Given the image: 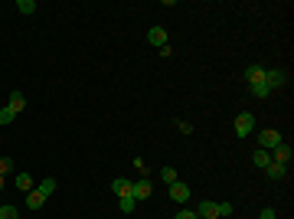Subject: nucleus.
<instances>
[{"mask_svg":"<svg viewBox=\"0 0 294 219\" xmlns=\"http://www.w3.org/2000/svg\"><path fill=\"white\" fill-rule=\"evenodd\" d=\"M265 85L275 92V89H284L288 85V72L284 69H265Z\"/></svg>","mask_w":294,"mask_h":219,"instance_id":"1","label":"nucleus"},{"mask_svg":"<svg viewBox=\"0 0 294 219\" xmlns=\"http://www.w3.org/2000/svg\"><path fill=\"white\" fill-rule=\"evenodd\" d=\"M252 131H255V115H248V111L236 115V137H248Z\"/></svg>","mask_w":294,"mask_h":219,"instance_id":"2","label":"nucleus"},{"mask_svg":"<svg viewBox=\"0 0 294 219\" xmlns=\"http://www.w3.org/2000/svg\"><path fill=\"white\" fill-rule=\"evenodd\" d=\"M150 193H154V187H150L147 177H141L138 183H131V196H134L138 203H141V200H150Z\"/></svg>","mask_w":294,"mask_h":219,"instance_id":"3","label":"nucleus"},{"mask_svg":"<svg viewBox=\"0 0 294 219\" xmlns=\"http://www.w3.org/2000/svg\"><path fill=\"white\" fill-rule=\"evenodd\" d=\"M268 154H271V161H275V164H284V167H288L291 157H294V151H291V144H288V141H281V144L275 147V151H268Z\"/></svg>","mask_w":294,"mask_h":219,"instance_id":"4","label":"nucleus"},{"mask_svg":"<svg viewBox=\"0 0 294 219\" xmlns=\"http://www.w3.org/2000/svg\"><path fill=\"white\" fill-rule=\"evenodd\" d=\"M258 141H262V144H258L262 151H275V147H278V144L284 141V137H281L275 128H268V131H262V137H258Z\"/></svg>","mask_w":294,"mask_h":219,"instance_id":"5","label":"nucleus"},{"mask_svg":"<svg viewBox=\"0 0 294 219\" xmlns=\"http://www.w3.org/2000/svg\"><path fill=\"white\" fill-rule=\"evenodd\" d=\"M170 200H173V203H186V200H190V187H186L183 180L170 183Z\"/></svg>","mask_w":294,"mask_h":219,"instance_id":"6","label":"nucleus"},{"mask_svg":"<svg viewBox=\"0 0 294 219\" xmlns=\"http://www.w3.org/2000/svg\"><path fill=\"white\" fill-rule=\"evenodd\" d=\"M7 108H13L16 115H23V111H26V95L20 89H10V102H7Z\"/></svg>","mask_w":294,"mask_h":219,"instance_id":"7","label":"nucleus"},{"mask_svg":"<svg viewBox=\"0 0 294 219\" xmlns=\"http://www.w3.org/2000/svg\"><path fill=\"white\" fill-rule=\"evenodd\" d=\"M147 43H150V46H167V30H164V26H150V30H147Z\"/></svg>","mask_w":294,"mask_h":219,"instance_id":"8","label":"nucleus"},{"mask_svg":"<svg viewBox=\"0 0 294 219\" xmlns=\"http://www.w3.org/2000/svg\"><path fill=\"white\" fill-rule=\"evenodd\" d=\"M196 216H200V219H216L219 216V206L212 203V200H203V203L196 206Z\"/></svg>","mask_w":294,"mask_h":219,"instance_id":"9","label":"nucleus"},{"mask_svg":"<svg viewBox=\"0 0 294 219\" xmlns=\"http://www.w3.org/2000/svg\"><path fill=\"white\" fill-rule=\"evenodd\" d=\"M245 82H248V85H258V82H265V66L252 63V66L245 69Z\"/></svg>","mask_w":294,"mask_h":219,"instance_id":"10","label":"nucleus"},{"mask_svg":"<svg viewBox=\"0 0 294 219\" xmlns=\"http://www.w3.org/2000/svg\"><path fill=\"white\" fill-rule=\"evenodd\" d=\"M111 193H118V196H131V180L114 177V180H111Z\"/></svg>","mask_w":294,"mask_h":219,"instance_id":"11","label":"nucleus"},{"mask_svg":"<svg viewBox=\"0 0 294 219\" xmlns=\"http://www.w3.org/2000/svg\"><path fill=\"white\" fill-rule=\"evenodd\" d=\"M16 190H23V193H30V190H36V183H33V177L30 173H16Z\"/></svg>","mask_w":294,"mask_h":219,"instance_id":"12","label":"nucleus"},{"mask_svg":"<svg viewBox=\"0 0 294 219\" xmlns=\"http://www.w3.org/2000/svg\"><path fill=\"white\" fill-rule=\"evenodd\" d=\"M43 203H46V196H43L40 190H30V193H26V209H40Z\"/></svg>","mask_w":294,"mask_h":219,"instance_id":"13","label":"nucleus"},{"mask_svg":"<svg viewBox=\"0 0 294 219\" xmlns=\"http://www.w3.org/2000/svg\"><path fill=\"white\" fill-rule=\"evenodd\" d=\"M265 173H268V177H271V180H281V177H284V173H288V167H284V164H275V161H271V164H268V167H265Z\"/></svg>","mask_w":294,"mask_h":219,"instance_id":"14","label":"nucleus"},{"mask_svg":"<svg viewBox=\"0 0 294 219\" xmlns=\"http://www.w3.org/2000/svg\"><path fill=\"white\" fill-rule=\"evenodd\" d=\"M252 161H255V167H268V164H271V154H268V151H262V147H258V151L252 154Z\"/></svg>","mask_w":294,"mask_h":219,"instance_id":"15","label":"nucleus"},{"mask_svg":"<svg viewBox=\"0 0 294 219\" xmlns=\"http://www.w3.org/2000/svg\"><path fill=\"white\" fill-rule=\"evenodd\" d=\"M36 190H40L43 196H52V193H56V180H52V177H46L43 183H36Z\"/></svg>","mask_w":294,"mask_h":219,"instance_id":"16","label":"nucleus"},{"mask_svg":"<svg viewBox=\"0 0 294 219\" xmlns=\"http://www.w3.org/2000/svg\"><path fill=\"white\" fill-rule=\"evenodd\" d=\"M134 206H138L134 196H118V209H121V213H134Z\"/></svg>","mask_w":294,"mask_h":219,"instance_id":"17","label":"nucleus"},{"mask_svg":"<svg viewBox=\"0 0 294 219\" xmlns=\"http://www.w3.org/2000/svg\"><path fill=\"white\" fill-rule=\"evenodd\" d=\"M16 10L26 13V16H30V13H36V0H16Z\"/></svg>","mask_w":294,"mask_h":219,"instance_id":"18","label":"nucleus"},{"mask_svg":"<svg viewBox=\"0 0 294 219\" xmlns=\"http://www.w3.org/2000/svg\"><path fill=\"white\" fill-rule=\"evenodd\" d=\"M160 180H164L167 187H170V183H177L180 177H177V170H173V167H160Z\"/></svg>","mask_w":294,"mask_h":219,"instance_id":"19","label":"nucleus"},{"mask_svg":"<svg viewBox=\"0 0 294 219\" xmlns=\"http://www.w3.org/2000/svg\"><path fill=\"white\" fill-rule=\"evenodd\" d=\"M252 95H255V98H268V95H271V89H268L265 82H258V85H252Z\"/></svg>","mask_w":294,"mask_h":219,"instance_id":"20","label":"nucleus"},{"mask_svg":"<svg viewBox=\"0 0 294 219\" xmlns=\"http://www.w3.org/2000/svg\"><path fill=\"white\" fill-rule=\"evenodd\" d=\"M0 219H20V209L16 206H0Z\"/></svg>","mask_w":294,"mask_h":219,"instance_id":"21","label":"nucleus"},{"mask_svg":"<svg viewBox=\"0 0 294 219\" xmlns=\"http://www.w3.org/2000/svg\"><path fill=\"white\" fill-rule=\"evenodd\" d=\"M13 118H16V111H13V108H0V125H10Z\"/></svg>","mask_w":294,"mask_h":219,"instance_id":"22","label":"nucleus"},{"mask_svg":"<svg viewBox=\"0 0 294 219\" xmlns=\"http://www.w3.org/2000/svg\"><path fill=\"white\" fill-rule=\"evenodd\" d=\"M13 170V157H0V173H10Z\"/></svg>","mask_w":294,"mask_h":219,"instance_id":"23","label":"nucleus"},{"mask_svg":"<svg viewBox=\"0 0 294 219\" xmlns=\"http://www.w3.org/2000/svg\"><path fill=\"white\" fill-rule=\"evenodd\" d=\"M173 219H200V216H196V209H180Z\"/></svg>","mask_w":294,"mask_h":219,"instance_id":"24","label":"nucleus"},{"mask_svg":"<svg viewBox=\"0 0 294 219\" xmlns=\"http://www.w3.org/2000/svg\"><path fill=\"white\" fill-rule=\"evenodd\" d=\"M134 167H138L141 173H144V177H147V173H150V167H147V164H144V157H134Z\"/></svg>","mask_w":294,"mask_h":219,"instance_id":"25","label":"nucleus"},{"mask_svg":"<svg viewBox=\"0 0 294 219\" xmlns=\"http://www.w3.org/2000/svg\"><path fill=\"white\" fill-rule=\"evenodd\" d=\"M177 128H180L183 134H193V125H190V121H177Z\"/></svg>","mask_w":294,"mask_h":219,"instance_id":"26","label":"nucleus"},{"mask_svg":"<svg viewBox=\"0 0 294 219\" xmlns=\"http://www.w3.org/2000/svg\"><path fill=\"white\" fill-rule=\"evenodd\" d=\"M219 206V216H232V206H229V203H216Z\"/></svg>","mask_w":294,"mask_h":219,"instance_id":"27","label":"nucleus"},{"mask_svg":"<svg viewBox=\"0 0 294 219\" xmlns=\"http://www.w3.org/2000/svg\"><path fill=\"white\" fill-rule=\"evenodd\" d=\"M258 219H275V209H271V206H265V209H262V216H258Z\"/></svg>","mask_w":294,"mask_h":219,"instance_id":"28","label":"nucleus"},{"mask_svg":"<svg viewBox=\"0 0 294 219\" xmlns=\"http://www.w3.org/2000/svg\"><path fill=\"white\" fill-rule=\"evenodd\" d=\"M0 190H4V173H0Z\"/></svg>","mask_w":294,"mask_h":219,"instance_id":"29","label":"nucleus"}]
</instances>
